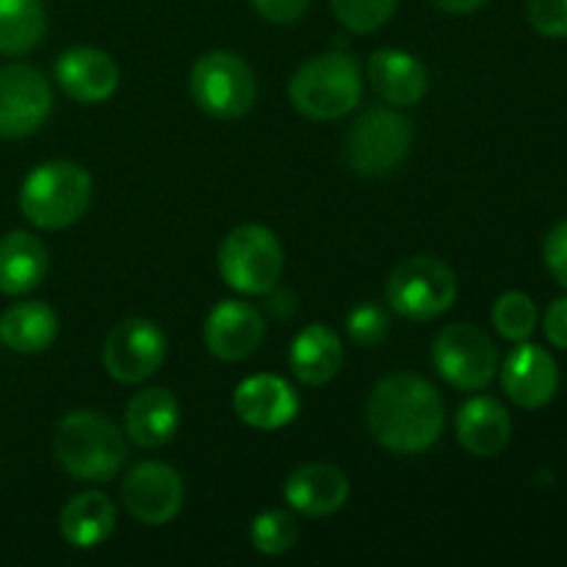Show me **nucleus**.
Returning a JSON list of instances; mask_svg holds the SVG:
<instances>
[{
    "label": "nucleus",
    "mask_w": 567,
    "mask_h": 567,
    "mask_svg": "<svg viewBox=\"0 0 567 567\" xmlns=\"http://www.w3.org/2000/svg\"><path fill=\"white\" fill-rule=\"evenodd\" d=\"M502 382L507 396L518 408L537 410L546 408L559 388V369L557 360L543 347L520 341L513 352L507 354L502 369Z\"/></svg>",
    "instance_id": "obj_14"
},
{
    "label": "nucleus",
    "mask_w": 567,
    "mask_h": 567,
    "mask_svg": "<svg viewBox=\"0 0 567 567\" xmlns=\"http://www.w3.org/2000/svg\"><path fill=\"white\" fill-rule=\"evenodd\" d=\"M266 338V321L258 308L236 299L216 305L205 319V347L214 358L238 363L252 358Z\"/></svg>",
    "instance_id": "obj_13"
},
{
    "label": "nucleus",
    "mask_w": 567,
    "mask_h": 567,
    "mask_svg": "<svg viewBox=\"0 0 567 567\" xmlns=\"http://www.w3.org/2000/svg\"><path fill=\"white\" fill-rule=\"evenodd\" d=\"M166 336L147 319H125L111 330L103 349V365L116 382L138 385L161 369Z\"/></svg>",
    "instance_id": "obj_11"
},
{
    "label": "nucleus",
    "mask_w": 567,
    "mask_h": 567,
    "mask_svg": "<svg viewBox=\"0 0 567 567\" xmlns=\"http://www.w3.org/2000/svg\"><path fill=\"white\" fill-rule=\"evenodd\" d=\"M44 37L42 0H0V53L25 55Z\"/></svg>",
    "instance_id": "obj_25"
},
{
    "label": "nucleus",
    "mask_w": 567,
    "mask_h": 567,
    "mask_svg": "<svg viewBox=\"0 0 567 567\" xmlns=\"http://www.w3.org/2000/svg\"><path fill=\"white\" fill-rule=\"evenodd\" d=\"M293 109L316 122H330L347 116L363 97L360 64L349 53H324L305 61L291 78Z\"/></svg>",
    "instance_id": "obj_4"
},
{
    "label": "nucleus",
    "mask_w": 567,
    "mask_h": 567,
    "mask_svg": "<svg viewBox=\"0 0 567 567\" xmlns=\"http://www.w3.org/2000/svg\"><path fill=\"white\" fill-rule=\"evenodd\" d=\"M116 509L109 496L97 491L70 498L61 509V537L75 548H94L114 532Z\"/></svg>",
    "instance_id": "obj_23"
},
{
    "label": "nucleus",
    "mask_w": 567,
    "mask_h": 567,
    "mask_svg": "<svg viewBox=\"0 0 567 567\" xmlns=\"http://www.w3.org/2000/svg\"><path fill=\"white\" fill-rule=\"evenodd\" d=\"M282 244L264 225H241L221 241V280L238 293L260 297L271 293L282 277Z\"/></svg>",
    "instance_id": "obj_5"
},
{
    "label": "nucleus",
    "mask_w": 567,
    "mask_h": 567,
    "mask_svg": "<svg viewBox=\"0 0 567 567\" xmlns=\"http://www.w3.org/2000/svg\"><path fill=\"white\" fill-rule=\"evenodd\" d=\"M513 437V419L502 402L474 396L457 413V441L474 457H498Z\"/></svg>",
    "instance_id": "obj_19"
},
{
    "label": "nucleus",
    "mask_w": 567,
    "mask_h": 567,
    "mask_svg": "<svg viewBox=\"0 0 567 567\" xmlns=\"http://www.w3.org/2000/svg\"><path fill=\"white\" fill-rule=\"evenodd\" d=\"M53 452L66 474L86 482L114 480L127 460L122 432L92 410H75L59 421Z\"/></svg>",
    "instance_id": "obj_2"
},
{
    "label": "nucleus",
    "mask_w": 567,
    "mask_h": 567,
    "mask_svg": "<svg viewBox=\"0 0 567 567\" xmlns=\"http://www.w3.org/2000/svg\"><path fill=\"white\" fill-rule=\"evenodd\" d=\"M192 97L216 120H238L258 97L255 72L244 59L227 50L203 55L192 70Z\"/></svg>",
    "instance_id": "obj_7"
},
{
    "label": "nucleus",
    "mask_w": 567,
    "mask_h": 567,
    "mask_svg": "<svg viewBox=\"0 0 567 567\" xmlns=\"http://www.w3.org/2000/svg\"><path fill=\"white\" fill-rule=\"evenodd\" d=\"M48 275V249L37 236L14 230L0 238V291L22 297Z\"/></svg>",
    "instance_id": "obj_22"
},
{
    "label": "nucleus",
    "mask_w": 567,
    "mask_h": 567,
    "mask_svg": "<svg viewBox=\"0 0 567 567\" xmlns=\"http://www.w3.org/2000/svg\"><path fill=\"white\" fill-rule=\"evenodd\" d=\"M369 81L385 103L408 109L424 100L430 75L415 55L396 48H382L369 59Z\"/></svg>",
    "instance_id": "obj_18"
},
{
    "label": "nucleus",
    "mask_w": 567,
    "mask_h": 567,
    "mask_svg": "<svg viewBox=\"0 0 567 567\" xmlns=\"http://www.w3.org/2000/svg\"><path fill=\"white\" fill-rule=\"evenodd\" d=\"M493 324H496L498 336L507 338V341H526L537 330V308L532 297L520 291L502 293L493 305Z\"/></svg>",
    "instance_id": "obj_26"
},
{
    "label": "nucleus",
    "mask_w": 567,
    "mask_h": 567,
    "mask_svg": "<svg viewBox=\"0 0 567 567\" xmlns=\"http://www.w3.org/2000/svg\"><path fill=\"white\" fill-rule=\"evenodd\" d=\"M543 258H546V266L554 280L567 288V219L551 227L546 244H543Z\"/></svg>",
    "instance_id": "obj_31"
},
{
    "label": "nucleus",
    "mask_w": 567,
    "mask_h": 567,
    "mask_svg": "<svg viewBox=\"0 0 567 567\" xmlns=\"http://www.w3.org/2000/svg\"><path fill=\"white\" fill-rule=\"evenodd\" d=\"M432 360L443 380L457 391H482L498 369V352L487 332L468 321L443 327L432 347Z\"/></svg>",
    "instance_id": "obj_9"
},
{
    "label": "nucleus",
    "mask_w": 567,
    "mask_h": 567,
    "mask_svg": "<svg viewBox=\"0 0 567 567\" xmlns=\"http://www.w3.org/2000/svg\"><path fill=\"white\" fill-rule=\"evenodd\" d=\"M349 338H352L358 347H380L388 338V330H391V321H388V313L377 305H358V308L349 313L347 319Z\"/></svg>",
    "instance_id": "obj_29"
},
{
    "label": "nucleus",
    "mask_w": 567,
    "mask_h": 567,
    "mask_svg": "<svg viewBox=\"0 0 567 567\" xmlns=\"http://www.w3.org/2000/svg\"><path fill=\"white\" fill-rule=\"evenodd\" d=\"M343 365V343L330 327L310 324L293 338L291 343V371L302 385L321 388Z\"/></svg>",
    "instance_id": "obj_21"
},
{
    "label": "nucleus",
    "mask_w": 567,
    "mask_h": 567,
    "mask_svg": "<svg viewBox=\"0 0 567 567\" xmlns=\"http://www.w3.org/2000/svg\"><path fill=\"white\" fill-rule=\"evenodd\" d=\"M282 496L297 513L308 518H327L347 504L349 480L336 465L308 463L288 476Z\"/></svg>",
    "instance_id": "obj_17"
},
{
    "label": "nucleus",
    "mask_w": 567,
    "mask_h": 567,
    "mask_svg": "<svg viewBox=\"0 0 567 567\" xmlns=\"http://www.w3.org/2000/svg\"><path fill=\"white\" fill-rule=\"evenodd\" d=\"M338 22L352 33H374L396 11L399 0H330Z\"/></svg>",
    "instance_id": "obj_28"
},
{
    "label": "nucleus",
    "mask_w": 567,
    "mask_h": 567,
    "mask_svg": "<svg viewBox=\"0 0 567 567\" xmlns=\"http://www.w3.org/2000/svg\"><path fill=\"white\" fill-rule=\"evenodd\" d=\"M236 415L255 430H282L299 413V396L282 377L258 374L244 380L233 396Z\"/></svg>",
    "instance_id": "obj_16"
},
{
    "label": "nucleus",
    "mask_w": 567,
    "mask_h": 567,
    "mask_svg": "<svg viewBox=\"0 0 567 567\" xmlns=\"http://www.w3.org/2000/svg\"><path fill=\"white\" fill-rule=\"evenodd\" d=\"M55 81L75 103L97 105L120 86V66L97 48H72L55 61Z\"/></svg>",
    "instance_id": "obj_15"
},
{
    "label": "nucleus",
    "mask_w": 567,
    "mask_h": 567,
    "mask_svg": "<svg viewBox=\"0 0 567 567\" xmlns=\"http://www.w3.org/2000/svg\"><path fill=\"white\" fill-rule=\"evenodd\" d=\"M177 424H181V408L166 388H144L127 402L125 430L136 446H164L175 437Z\"/></svg>",
    "instance_id": "obj_20"
},
{
    "label": "nucleus",
    "mask_w": 567,
    "mask_h": 567,
    "mask_svg": "<svg viewBox=\"0 0 567 567\" xmlns=\"http://www.w3.org/2000/svg\"><path fill=\"white\" fill-rule=\"evenodd\" d=\"M457 275L432 255L408 258L388 280V302L410 321H432L446 313L457 299Z\"/></svg>",
    "instance_id": "obj_6"
},
{
    "label": "nucleus",
    "mask_w": 567,
    "mask_h": 567,
    "mask_svg": "<svg viewBox=\"0 0 567 567\" xmlns=\"http://www.w3.org/2000/svg\"><path fill=\"white\" fill-rule=\"evenodd\" d=\"M432 3H435L437 9L449 11V14H471V11L482 9V6L491 3V0H432Z\"/></svg>",
    "instance_id": "obj_34"
},
{
    "label": "nucleus",
    "mask_w": 567,
    "mask_h": 567,
    "mask_svg": "<svg viewBox=\"0 0 567 567\" xmlns=\"http://www.w3.org/2000/svg\"><path fill=\"white\" fill-rule=\"evenodd\" d=\"M299 540V524L286 509H269L252 520V546L266 557L288 554Z\"/></svg>",
    "instance_id": "obj_27"
},
{
    "label": "nucleus",
    "mask_w": 567,
    "mask_h": 567,
    "mask_svg": "<svg viewBox=\"0 0 567 567\" xmlns=\"http://www.w3.org/2000/svg\"><path fill=\"white\" fill-rule=\"evenodd\" d=\"M413 127L393 109H374L360 116L347 138V161L358 175H391L408 158Z\"/></svg>",
    "instance_id": "obj_8"
},
{
    "label": "nucleus",
    "mask_w": 567,
    "mask_h": 567,
    "mask_svg": "<svg viewBox=\"0 0 567 567\" xmlns=\"http://www.w3.org/2000/svg\"><path fill=\"white\" fill-rule=\"evenodd\" d=\"M92 199V177L72 161H48L25 177L20 210L39 230H64L75 225Z\"/></svg>",
    "instance_id": "obj_3"
},
{
    "label": "nucleus",
    "mask_w": 567,
    "mask_h": 567,
    "mask_svg": "<svg viewBox=\"0 0 567 567\" xmlns=\"http://www.w3.org/2000/svg\"><path fill=\"white\" fill-rule=\"evenodd\" d=\"M53 92L39 70L11 64L0 70V138H25L44 125Z\"/></svg>",
    "instance_id": "obj_10"
},
{
    "label": "nucleus",
    "mask_w": 567,
    "mask_h": 567,
    "mask_svg": "<svg viewBox=\"0 0 567 567\" xmlns=\"http://www.w3.org/2000/svg\"><path fill=\"white\" fill-rule=\"evenodd\" d=\"M369 430L380 446L393 454H421L443 432V399L415 374H393L374 388L369 399Z\"/></svg>",
    "instance_id": "obj_1"
},
{
    "label": "nucleus",
    "mask_w": 567,
    "mask_h": 567,
    "mask_svg": "<svg viewBox=\"0 0 567 567\" xmlns=\"http://www.w3.org/2000/svg\"><path fill=\"white\" fill-rule=\"evenodd\" d=\"M252 6L269 22L288 25V22H297L308 11L310 0H252Z\"/></svg>",
    "instance_id": "obj_32"
},
{
    "label": "nucleus",
    "mask_w": 567,
    "mask_h": 567,
    "mask_svg": "<svg viewBox=\"0 0 567 567\" xmlns=\"http://www.w3.org/2000/svg\"><path fill=\"white\" fill-rule=\"evenodd\" d=\"M59 319L44 302H17L0 316V341L20 354H37L53 347Z\"/></svg>",
    "instance_id": "obj_24"
},
{
    "label": "nucleus",
    "mask_w": 567,
    "mask_h": 567,
    "mask_svg": "<svg viewBox=\"0 0 567 567\" xmlns=\"http://www.w3.org/2000/svg\"><path fill=\"white\" fill-rule=\"evenodd\" d=\"M532 28L548 39H567V0H526Z\"/></svg>",
    "instance_id": "obj_30"
},
{
    "label": "nucleus",
    "mask_w": 567,
    "mask_h": 567,
    "mask_svg": "<svg viewBox=\"0 0 567 567\" xmlns=\"http://www.w3.org/2000/svg\"><path fill=\"white\" fill-rule=\"evenodd\" d=\"M543 327H546L548 341L567 352V297L551 302V308L546 310V324Z\"/></svg>",
    "instance_id": "obj_33"
},
{
    "label": "nucleus",
    "mask_w": 567,
    "mask_h": 567,
    "mask_svg": "<svg viewBox=\"0 0 567 567\" xmlns=\"http://www.w3.org/2000/svg\"><path fill=\"white\" fill-rule=\"evenodd\" d=\"M186 487L181 474L164 463H142L127 474L122 485L125 509L147 526H164L181 513Z\"/></svg>",
    "instance_id": "obj_12"
}]
</instances>
